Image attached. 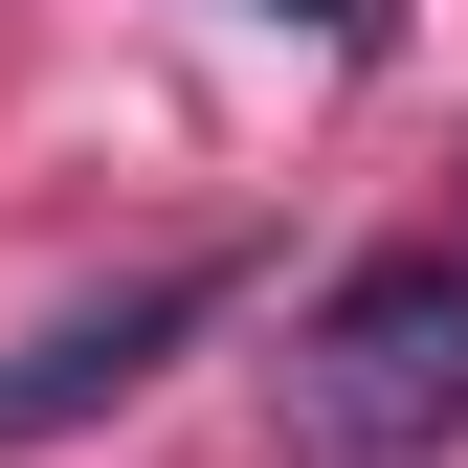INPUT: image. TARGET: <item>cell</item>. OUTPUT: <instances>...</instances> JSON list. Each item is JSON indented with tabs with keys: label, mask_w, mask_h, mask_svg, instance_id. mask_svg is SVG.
Returning <instances> with one entry per match:
<instances>
[{
	"label": "cell",
	"mask_w": 468,
	"mask_h": 468,
	"mask_svg": "<svg viewBox=\"0 0 468 468\" xmlns=\"http://www.w3.org/2000/svg\"><path fill=\"white\" fill-rule=\"evenodd\" d=\"M268 23H313L335 68H379V45H401V0H268Z\"/></svg>",
	"instance_id": "3"
},
{
	"label": "cell",
	"mask_w": 468,
	"mask_h": 468,
	"mask_svg": "<svg viewBox=\"0 0 468 468\" xmlns=\"http://www.w3.org/2000/svg\"><path fill=\"white\" fill-rule=\"evenodd\" d=\"M223 290H246V268L201 246V268H134V290H90V313H45L23 357H0V446H45V424H90V401H134V379L223 313Z\"/></svg>",
	"instance_id": "2"
},
{
	"label": "cell",
	"mask_w": 468,
	"mask_h": 468,
	"mask_svg": "<svg viewBox=\"0 0 468 468\" xmlns=\"http://www.w3.org/2000/svg\"><path fill=\"white\" fill-rule=\"evenodd\" d=\"M290 446H313V468L468 446V246H401V268H357L313 335H290Z\"/></svg>",
	"instance_id": "1"
}]
</instances>
